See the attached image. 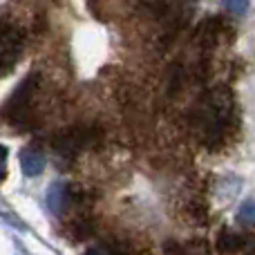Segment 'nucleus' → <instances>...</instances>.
<instances>
[{"label":"nucleus","instance_id":"obj_1","mask_svg":"<svg viewBox=\"0 0 255 255\" xmlns=\"http://www.w3.org/2000/svg\"><path fill=\"white\" fill-rule=\"evenodd\" d=\"M22 49V36L9 25H0V74L9 72L16 65Z\"/></svg>","mask_w":255,"mask_h":255},{"label":"nucleus","instance_id":"obj_2","mask_svg":"<svg viewBox=\"0 0 255 255\" xmlns=\"http://www.w3.org/2000/svg\"><path fill=\"white\" fill-rule=\"evenodd\" d=\"M222 2H224V7L233 13H247L251 0H222Z\"/></svg>","mask_w":255,"mask_h":255}]
</instances>
